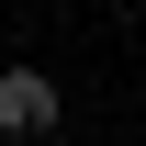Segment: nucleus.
<instances>
[{"label":"nucleus","instance_id":"obj_1","mask_svg":"<svg viewBox=\"0 0 146 146\" xmlns=\"http://www.w3.org/2000/svg\"><path fill=\"white\" fill-rule=\"evenodd\" d=\"M0 135H56V79L45 68H0Z\"/></svg>","mask_w":146,"mask_h":146}]
</instances>
